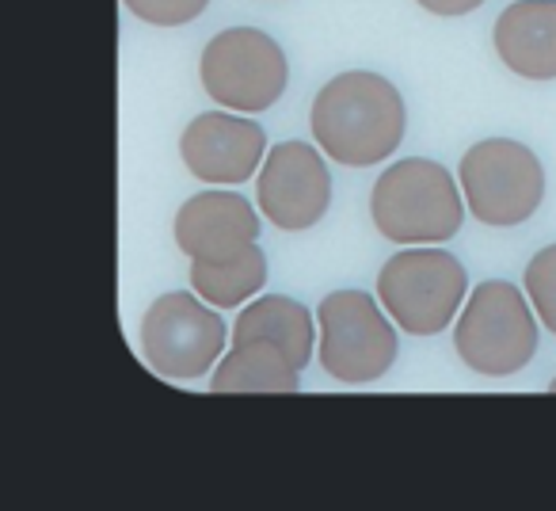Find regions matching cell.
<instances>
[{
  "mask_svg": "<svg viewBox=\"0 0 556 511\" xmlns=\"http://www.w3.org/2000/svg\"><path fill=\"white\" fill-rule=\"evenodd\" d=\"M404 96L381 73L351 70L317 92L309 130L317 146L348 169H370L389 161L404 141Z\"/></svg>",
  "mask_w": 556,
  "mask_h": 511,
  "instance_id": "obj_1",
  "label": "cell"
},
{
  "mask_svg": "<svg viewBox=\"0 0 556 511\" xmlns=\"http://www.w3.org/2000/svg\"><path fill=\"white\" fill-rule=\"evenodd\" d=\"M370 217L393 245H442L462 229L465 202L446 164L408 157L378 176Z\"/></svg>",
  "mask_w": 556,
  "mask_h": 511,
  "instance_id": "obj_2",
  "label": "cell"
},
{
  "mask_svg": "<svg viewBox=\"0 0 556 511\" xmlns=\"http://www.w3.org/2000/svg\"><path fill=\"white\" fill-rule=\"evenodd\" d=\"M533 306L515 283L488 279L465 302L454 328L457 359L472 374L484 378H510L538 351V321Z\"/></svg>",
  "mask_w": 556,
  "mask_h": 511,
  "instance_id": "obj_3",
  "label": "cell"
},
{
  "mask_svg": "<svg viewBox=\"0 0 556 511\" xmlns=\"http://www.w3.org/2000/svg\"><path fill=\"white\" fill-rule=\"evenodd\" d=\"M469 275L454 252L408 245L389 256L378 272V302L408 336H439L462 313Z\"/></svg>",
  "mask_w": 556,
  "mask_h": 511,
  "instance_id": "obj_4",
  "label": "cell"
},
{
  "mask_svg": "<svg viewBox=\"0 0 556 511\" xmlns=\"http://www.w3.org/2000/svg\"><path fill=\"white\" fill-rule=\"evenodd\" d=\"M457 176L472 217L495 229L530 222L545 199V169L522 141L510 138L477 141L462 157Z\"/></svg>",
  "mask_w": 556,
  "mask_h": 511,
  "instance_id": "obj_5",
  "label": "cell"
},
{
  "mask_svg": "<svg viewBox=\"0 0 556 511\" xmlns=\"http://www.w3.org/2000/svg\"><path fill=\"white\" fill-rule=\"evenodd\" d=\"M320 366L343 386H366L396 363V328L366 290H336L320 302Z\"/></svg>",
  "mask_w": 556,
  "mask_h": 511,
  "instance_id": "obj_6",
  "label": "cell"
},
{
  "mask_svg": "<svg viewBox=\"0 0 556 511\" xmlns=\"http://www.w3.org/2000/svg\"><path fill=\"white\" fill-rule=\"evenodd\" d=\"M199 73L210 100L244 115L275 108L290 80L282 47L255 27H229L214 35L202 50Z\"/></svg>",
  "mask_w": 556,
  "mask_h": 511,
  "instance_id": "obj_7",
  "label": "cell"
},
{
  "mask_svg": "<svg viewBox=\"0 0 556 511\" xmlns=\"http://www.w3.org/2000/svg\"><path fill=\"white\" fill-rule=\"evenodd\" d=\"M225 351V321L214 306L187 290L161 295L141 321V356L168 382H194L217 366Z\"/></svg>",
  "mask_w": 556,
  "mask_h": 511,
  "instance_id": "obj_8",
  "label": "cell"
},
{
  "mask_svg": "<svg viewBox=\"0 0 556 511\" xmlns=\"http://www.w3.org/2000/svg\"><path fill=\"white\" fill-rule=\"evenodd\" d=\"M255 195L267 222L287 233H302L313 229L332 207V172L313 146L282 141L263 157Z\"/></svg>",
  "mask_w": 556,
  "mask_h": 511,
  "instance_id": "obj_9",
  "label": "cell"
},
{
  "mask_svg": "<svg viewBox=\"0 0 556 511\" xmlns=\"http://www.w3.org/2000/svg\"><path fill=\"white\" fill-rule=\"evenodd\" d=\"M179 157H184L187 172L202 184H222L237 187L255 176V169L267 157V134L260 123L229 111H206V115L191 119V126L179 138Z\"/></svg>",
  "mask_w": 556,
  "mask_h": 511,
  "instance_id": "obj_10",
  "label": "cell"
},
{
  "mask_svg": "<svg viewBox=\"0 0 556 511\" xmlns=\"http://www.w3.org/2000/svg\"><path fill=\"white\" fill-rule=\"evenodd\" d=\"M260 237L252 202L237 191H199L176 214V245L202 264L237 260Z\"/></svg>",
  "mask_w": 556,
  "mask_h": 511,
  "instance_id": "obj_11",
  "label": "cell"
},
{
  "mask_svg": "<svg viewBox=\"0 0 556 511\" xmlns=\"http://www.w3.org/2000/svg\"><path fill=\"white\" fill-rule=\"evenodd\" d=\"M495 54L526 80H556V0H515L495 20Z\"/></svg>",
  "mask_w": 556,
  "mask_h": 511,
  "instance_id": "obj_12",
  "label": "cell"
},
{
  "mask_svg": "<svg viewBox=\"0 0 556 511\" xmlns=\"http://www.w3.org/2000/svg\"><path fill=\"white\" fill-rule=\"evenodd\" d=\"M298 366L270 340L232 344V351L214 366V394H298Z\"/></svg>",
  "mask_w": 556,
  "mask_h": 511,
  "instance_id": "obj_13",
  "label": "cell"
},
{
  "mask_svg": "<svg viewBox=\"0 0 556 511\" xmlns=\"http://www.w3.org/2000/svg\"><path fill=\"white\" fill-rule=\"evenodd\" d=\"M244 340L278 344L290 356V363L298 371H305L313 356V317L302 302H294L287 295L255 298L252 306H244V313L232 325V344H244Z\"/></svg>",
  "mask_w": 556,
  "mask_h": 511,
  "instance_id": "obj_14",
  "label": "cell"
},
{
  "mask_svg": "<svg viewBox=\"0 0 556 511\" xmlns=\"http://www.w3.org/2000/svg\"><path fill=\"white\" fill-rule=\"evenodd\" d=\"M263 283H267V256L260 245H248L237 260H225V264L191 260V290L206 298L214 310H237L260 295Z\"/></svg>",
  "mask_w": 556,
  "mask_h": 511,
  "instance_id": "obj_15",
  "label": "cell"
},
{
  "mask_svg": "<svg viewBox=\"0 0 556 511\" xmlns=\"http://www.w3.org/2000/svg\"><path fill=\"white\" fill-rule=\"evenodd\" d=\"M526 298L538 310L541 325L556 336V245H545L526 264Z\"/></svg>",
  "mask_w": 556,
  "mask_h": 511,
  "instance_id": "obj_16",
  "label": "cell"
},
{
  "mask_svg": "<svg viewBox=\"0 0 556 511\" xmlns=\"http://www.w3.org/2000/svg\"><path fill=\"white\" fill-rule=\"evenodd\" d=\"M123 4L153 27H184L210 9V0H123Z\"/></svg>",
  "mask_w": 556,
  "mask_h": 511,
  "instance_id": "obj_17",
  "label": "cell"
},
{
  "mask_svg": "<svg viewBox=\"0 0 556 511\" xmlns=\"http://www.w3.org/2000/svg\"><path fill=\"white\" fill-rule=\"evenodd\" d=\"M419 9L434 12V16H469V12H477L484 0H416Z\"/></svg>",
  "mask_w": 556,
  "mask_h": 511,
  "instance_id": "obj_18",
  "label": "cell"
},
{
  "mask_svg": "<svg viewBox=\"0 0 556 511\" xmlns=\"http://www.w3.org/2000/svg\"><path fill=\"white\" fill-rule=\"evenodd\" d=\"M548 389H553V394H556V378H553V386H548Z\"/></svg>",
  "mask_w": 556,
  "mask_h": 511,
  "instance_id": "obj_19",
  "label": "cell"
}]
</instances>
